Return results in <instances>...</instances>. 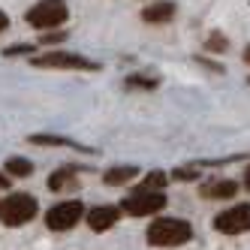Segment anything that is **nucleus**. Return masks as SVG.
<instances>
[{"label": "nucleus", "mask_w": 250, "mask_h": 250, "mask_svg": "<svg viewBox=\"0 0 250 250\" xmlns=\"http://www.w3.org/2000/svg\"><path fill=\"white\" fill-rule=\"evenodd\" d=\"M136 175H139V166H112L109 172H105V184L118 187V184H127V181H133Z\"/></svg>", "instance_id": "f8f14e48"}, {"label": "nucleus", "mask_w": 250, "mask_h": 250, "mask_svg": "<svg viewBox=\"0 0 250 250\" xmlns=\"http://www.w3.org/2000/svg\"><path fill=\"white\" fill-rule=\"evenodd\" d=\"M166 184H169V175L160 172V169H154V172H148L145 178H142V184L136 190H142V193H145V190H163Z\"/></svg>", "instance_id": "4468645a"}, {"label": "nucleus", "mask_w": 250, "mask_h": 250, "mask_svg": "<svg viewBox=\"0 0 250 250\" xmlns=\"http://www.w3.org/2000/svg\"><path fill=\"white\" fill-rule=\"evenodd\" d=\"M63 40H66V33H63V30H58V33L45 30V33H42V42H45V45H55V42H63Z\"/></svg>", "instance_id": "6ab92c4d"}, {"label": "nucleus", "mask_w": 250, "mask_h": 250, "mask_svg": "<svg viewBox=\"0 0 250 250\" xmlns=\"http://www.w3.org/2000/svg\"><path fill=\"white\" fill-rule=\"evenodd\" d=\"M193 238V226L181 217H157L148 226V244L151 247H181Z\"/></svg>", "instance_id": "f257e3e1"}, {"label": "nucleus", "mask_w": 250, "mask_h": 250, "mask_svg": "<svg viewBox=\"0 0 250 250\" xmlns=\"http://www.w3.org/2000/svg\"><path fill=\"white\" fill-rule=\"evenodd\" d=\"M244 187L250 190V166H247V172H244Z\"/></svg>", "instance_id": "4be33fe9"}, {"label": "nucleus", "mask_w": 250, "mask_h": 250, "mask_svg": "<svg viewBox=\"0 0 250 250\" xmlns=\"http://www.w3.org/2000/svg\"><path fill=\"white\" fill-rule=\"evenodd\" d=\"M124 84H127V87H145V91H154V87L160 84V79H154V76H127Z\"/></svg>", "instance_id": "dca6fc26"}, {"label": "nucleus", "mask_w": 250, "mask_h": 250, "mask_svg": "<svg viewBox=\"0 0 250 250\" xmlns=\"http://www.w3.org/2000/svg\"><path fill=\"white\" fill-rule=\"evenodd\" d=\"M6 27H9V15H6L3 9H0V33H3Z\"/></svg>", "instance_id": "aec40b11"}, {"label": "nucleus", "mask_w": 250, "mask_h": 250, "mask_svg": "<svg viewBox=\"0 0 250 250\" xmlns=\"http://www.w3.org/2000/svg\"><path fill=\"white\" fill-rule=\"evenodd\" d=\"M244 61H247V63H250V45H247V48H244Z\"/></svg>", "instance_id": "5701e85b"}, {"label": "nucleus", "mask_w": 250, "mask_h": 250, "mask_svg": "<svg viewBox=\"0 0 250 250\" xmlns=\"http://www.w3.org/2000/svg\"><path fill=\"white\" fill-rule=\"evenodd\" d=\"M6 187H9V178H6L3 172H0V190H6Z\"/></svg>", "instance_id": "412c9836"}, {"label": "nucleus", "mask_w": 250, "mask_h": 250, "mask_svg": "<svg viewBox=\"0 0 250 250\" xmlns=\"http://www.w3.org/2000/svg\"><path fill=\"white\" fill-rule=\"evenodd\" d=\"M66 19H69L66 0H37L27 9V24L37 30H55V27L66 24Z\"/></svg>", "instance_id": "7ed1b4c3"}, {"label": "nucleus", "mask_w": 250, "mask_h": 250, "mask_svg": "<svg viewBox=\"0 0 250 250\" xmlns=\"http://www.w3.org/2000/svg\"><path fill=\"white\" fill-rule=\"evenodd\" d=\"M166 208V193L163 190H133L127 199L121 202V211L130 217H154Z\"/></svg>", "instance_id": "20e7f679"}, {"label": "nucleus", "mask_w": 250, "mask_h": 250, "mask_svg": "<svg viewBox=\"0 0 250 250\" xmlns=\"http://www.w3.org/2000/svg\"><path fill=\"white\" fill-rule=\"evenodd\" d=\"M33 66H40V69H84V73H91V69H100V63L94 61H87L82 55H73V51H45V55H37L30 61Z\"/></svg>", "instance_id": "39448f33"}, {"label": "nucleus", "mask_w": 250, "mask_h": 250, "mask_svg": "<svg viewBox=\"0 0 250 250\" xmlns=\"http://www.w3.org/2000/svg\"><path fill=\"white\" fill-rule=\"evenodd\" d=\"M82 217H84V205H82L79 199H66V202H58V205L48 208L45 226H48L51 232H66V229H73Z\"/></svg>", "instance_id": "423d86ee"}, {"label": "nucleus", "mask_w": 250, "mask_h": 250, "mask_svg": "<svg viewBox=\"0 0 250 250\" xmlns=\"http://www.w3.org/2000/svg\"><path fill=\"white\" fill-rule=\"evenodd\" d=\"M37 199L30 193H9L0 199V223L3 226H24L37 217Z\"/></svg>", "instance_id": "f03ea898"}, {"label": "nucleus", "mask_w": 250, "mask_h": 250, "mask_svg": "<svg viewBox=\"0 0 250 250\" xmlns=\"http://www.w3.org/2000/svg\"><path fill=\"white\" fill-rule=\"evenodd\" d=\"M235 193H238V181H232V178L208 181V184L202 187V196H205V199H232Z\"/></svg>", "instance_id": "9d476101"}, {"label": "nucleus", "mask_w": 250, "mask_h": 250, "mask_svg": "<svg viewBox=\"0 0 250 250\" xmlns=\"http://www.w3.org/2000/svg\"><path fill=\"white\" fill-rule=\"evenodd\" d=\"M205 48H208V51H226V48H229V40L223 37V33H208Z\"/></svg>", "instance_id": "f3484780"}, {"label": "nucleus", "mask_w": 250, "mask_h": 250, "mask_svg": "<svg viewBox=\"0 0 250 250\" xmlns=\"http://www.w3.org/2000/svg\"><path fill=\"white\" fill-rule=\"evenodd\" d=\"M121 217V205H97L87 211V226H91L94 232H109Z\"/></svg>", "instance_id": "6e6552de"}, {"label": "nucleus", "mask_w": 250, "mask_h": 250, "mask_svg": "<svg viewBox=\"0 0 250 250\" xmlns=\"http://www.w3.org/2000/svg\"><path fill=\"white\" fill-rule=\"evenodd\" d=\"M6 169H9L12 178H30L33 175V163L24 160V157H9L6 160Z\"/></svg>", "instance_id": "2eb2a0df"}, {"label": "nucleus", "mask_w": 250, "mask_h": 250, "mask_svg": "<svg viewBox=\"0 0 250 250\" xmlns=\"http://www.w3.org/2000/svg\"><path fill=\"white\" fill-rule=\"evenodd\" d=\"M48 187L55 193H63V190H76L79 187V178H76V166H61L55 175L48 178Z\"/></svg>", "instance_id": "9b49d317"}, {"label": "nucleus", "mask_w": 250, "mask_h": 250, "mask_svg": "<svg viewBox=\"0 0 250 250\" xmlns=\"http://www.w3.org/2000/svg\"><path fill=\"white\" fill-rule=\"evenodd\" d=\"M175 19V3L172 0H157V3L142 9V21L145 24H169Z\"/></svg>", "instance_id": "1a4fd4ad"}, {"label": "nucleus", "mask_w": 250, "mask_h": 250, "mask_svg": "<svg viewBox=\"0 0 250 250\" xmlns=\"http://www.w3.org/2000/svg\"><path fill=\"white\" fill-rule=\"evenodd\" d=\"M214 229L223 232V235H244V232H250V202H241V205H232V208L220 211L214 217Z\"/></svg>", "instance_id": "0eeeda50"}, {"label": "nucleus", "mask_w": 250, "mask_h": 250, "mask_svg": "<svg viewBox=\"0 0 250 250\" xmlns=\"http://www.w3.org/2000/svg\"><path fill=\"white\" fill-rule=\"evenodd\" d=\"M30 145H55V148H82V151H84V145H79V142H73V139L45 136V133H33V136H30Z\"/></svg>", "instance_id": "ddd939ff"}, {"label": "nucleus", "mask_w": 250, "mask_h": 250, "mask_svg": "<svg viewBox=\"0 0 250 250\" xmlns=\"http://www.w3.org/2000/svg\"><path fill=\"white\" fill-rule=\"evenodd\" d=\"M172 178H175V181H196V178H199V169H196V166H178L172 172Z\"/></svg>", "instance_id": "a211bd4d"}]
</instances>
